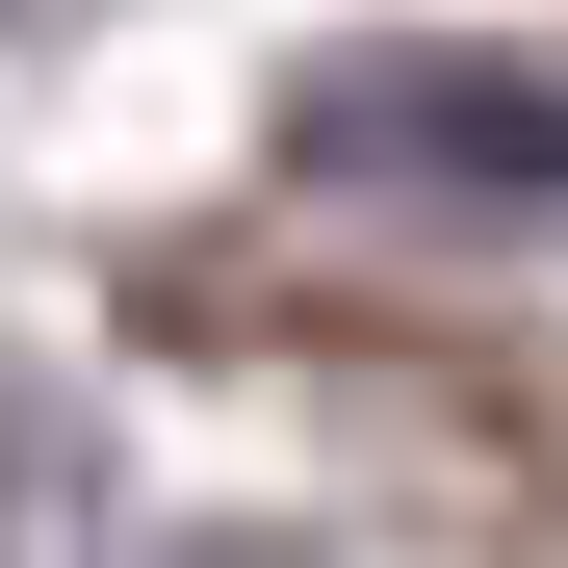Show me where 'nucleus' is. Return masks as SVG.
Listing matches in <instances>:
<instances>
[{
  "label": "nucleus",
  "instance_id": "obj_4",
  "mask_svg": "<svg viewBox=\"0 0 568 568\" xmlns=\"http://www.w3.org/2000/svg\"><path fill=\"white\" fill-rule=\"evenodd\" d=\"M0 27H27V0H0Z\"/></svg>",
  "mask_w": 568,
  "mask_h": 568
},
{
  "label": "nucleus",
  "instance_id": "obj_3",
  "mask_svg": "<svg viewBox=\"0 0 568 568\" xmlns=\"http://www.w3.org/2000/svg\"><path fill=\"white\" fill-rule=\"evenodd\" d=\"M0 491H27V388H0Z\"/></svg>",
  "mask_w": 568,
  "mask_h": 568
},
{
  "label": "nucleus",
  "instance_id": "obj_2",
  "mask_svg": "<svg viewBox=\"0 0 568 568\" xmlns=\"http://www.w3.org/2000/svg\"><path fill=\"white\" fill-rule=\"evenodd\" d=\"M155 568H311V542H284V517H181Z\"/></svg>",
  "mask_w": 568,
  "mask_h": 568
},
{
  "label": "nucleus",
  "instance_id": "obj_1",
  "mask_svg": "<svg viewBox=\"0 0 568 568\" xmlns=\"http://www.w3.org/2000/svg\"><path fill=\"white\" fill-rule=\"evenodd\" d=\"M284 155L388 181V207H568V78L542 52H311L284 78Z\"/></svg>",
  "mask_w": 568,
  "mask_h": 568
}]
</instances>
